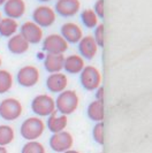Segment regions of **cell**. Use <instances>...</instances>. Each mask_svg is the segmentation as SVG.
Segmentation results:
<instances>
[{
  "label": "cell",
  "instance_id": "1",
  "mask_svg": "<svg viewBox=\"0 0 152 153\" xmlns=\"http://www.w3.org/2000/svg\"><path fill=\"white\" fill-rule=\"evenodd\" d=\"M80 105V97L75 90H65L55 99V109L60 114H73Z\"/></svg>",
  "mask_w": 152,
  "mask_h": 153
},
{
  "label": "cell",
  "instance_id": "2",
  "mask_svg": "<svg viewBox=\"0 0 152 153\" xmlns=\"http://www.w3.org/2000/svg\"><path fill=\"white\" fill-rule=\"evenodd\" d=\"M45 127V122L39 116H31L22 122L20 132L27 140H37L44 134Z\"/></svg>",
  "mask_w": 152,
  "mask_h": 153
},
{
  "label": "cell",
  "instance_id": "3",
  "mask_svg": "<svg viewBox=\"0 0 152 153\" xmlns=\"http://www.w3.org/2000/svg\"><path fill=\"white\" fill-rule=\"evenodd\" d=\"M80 82L85 90L95 91L99 86H101L103 76L101 73L95 66H85L80 73Z\"/></svg>",
  "mask_w": 152,
  "mask_h": 153
},
{
  "label": "cell",
  "instance_id": "4",
  "mask_svg": "<svg viewBox=\"0 0 152 153\" xmlns=\"http://www.w3.org/2000/svg\"><path fill=\"white\" fill-rule=\"evenodd\" d=\"M31 111L37 116H50L55 111V100L50 94H38L31 101Z\"/></svg>",
  "mask_w": 152,
  "mask_h": 153
},
{
  "label": "cell",
  "instance_id": "5",
  "mask_svg": "<svg viewBox=\"0 0 152 153\" xmlns=\"http://www.w3.org/2000/svg\"><path fill=\"white\" fill-rule=\"evenodd\" d=\"M23 113L22 102L16 98L9 97L0 101V116L6 121H14Z\"/></svg>",
  "mask_w": 152,
  "mask_h": 153
},
{
  "label": "cell",
  "instance_id": "6",
  "mask_svg": "<svg viewBox=\"0 0 152 153\" xmlns=\"http://www.w3.org/2000/svg\"><path fill=\"white\" fill-rule=\"evenodd\" d=\"M32 21L42 28L51 27L57 21V13L48 5H39L32 12Z\"/></svg>",
  "mask_w": 152,
  "mask_h": 153
},
{
  "label": "cell",
  "instance_id": "7",
  "mask_svg": "<svg viewBox=\"0 0 152 153\" xmlns=\"http://www.w3.org/2000/svg\"><path fill=\"white\" fill-rule=\"evenodd\" d=\"M69 48V44L60 33H50L43 39V50L48 54H63Z\"/></svg>",
  "mask_w": 152,
  "mask_h": 153
},
{
  "label": "cell",
  "instance_id": "8",
  "mask_svg": "<svg viewBox=\"0 0 152 153\" xmlns=\"http://www.w3.org/2000/svg\"><path fill=\"white\" fill-rule=\"evenodd\" d=\"M16 79H17V83L23 88H31L38 84L40 79V71L36 66L28 65L17 71Z\"/></svg>",
  "mask_w": 152,
  "mask_h": 153
},
{
  "label": "cell",
  "instance_id": "9",
  "mask_svg": "<svg viewBox=\"0 0 152 153\" xmlns=\"http://www.w3.org/2000/svg\"><path fill=\"white\" fill-rule=\"evenodd\" d=\"M73 144H74V138L68 131L63 130L60 132H55L50 137V147L54 152L63 153L65 151L70 150Z\"/></svg>",
  "mask_w": 152,
  "mask_h": 153
},
{
  "label": "cell",
  "instance_id": "10",
  "mask_svg": "<svg viewBox=\"0 0 152 153\" xmlns=\"http://www.w3.org/2000/svg\"><path fill=\"white\" fill-rule=\"evenodd\" d=\"M20 33L28 40L29 44H39L44 39V31L43 28L39 27L34 21H25L20 28Z\"/></svg>",
  "mask_w": 152,
  "mask_h": 153
},
{
  "label": "cell",
  "instance_id": "11",
  "mask_svg": "<svg viewBox=\"0 0 152 153\" xmlns=\"http://www.w3.org/2000/svg\"><path fill=\"white\" fill-rule=\"evenodd\" d=\"M81 9V1L80 0H57L54 10L57 15L62 17H72L77 15Z\"/></svg>",
  "mask_w": 152,
  "mask_h": 153
},
{
  "label": "cell",
  "instance_id": "12",
  "mask_svg": "<svg viewBox=\"0 0 152 153\" xmlns=\"http://www.w3.org/2000/svg\"><path fill=\"white\" fill-rule=\"evenodd\" d=\"M60 35L68 44H77L83 37V30L75 22H66L61 25Z\"/></svg>",
  "mask_w": 152,
  "mask_h": 153
},
{
  "label": "cell",
  "instance_id": "13",
  "mask_svg": "<svg viewBox=\"0 0 152 153\" xmlns=\"http://www.w3.org/2000/svg\"><path fill=\"white\" fill-rule=\"evenodd\" d=\"M98 48L99 46L97 45L92 35L83 36L82 39L78 42V52L83 59H88V60L93 59L98 53Z\"/></svg>",
  "mask_w": 152,
  "mask_h": 153
},
{
  "label": "cell",
  "instance_id": "14",
  "mask_svg": "<svg viewBox=\"0 0 152 153\" xmlns=\"http://www.w3.org/2000/svg\"><path fill=\"white\" fill-rule=\"evenodd\" d=\"M69 84V79L66 74L63 73H53L50 74L46 78V86L47 89L53 93H60V92L67 90Z\"/></svg>",
  "mask_w": 152,
  "mask_h": 153
},
{
  "label": "cell",
  "instance_id": "15",
  "mask_svg": "<svg viewBox=\"0 0 152 153\" xmlns=\"http://www.w3.org/2000/svg\"><path fill=\"white\" fill-rule=\"evenodd\" d=\"M27 10V4L24 0H7L4 4V13L10 19H20Z\"/></svg>",
  "mask_w": 152,
  "mask_h": 153
},
{
  "label": "cell",
  "instance_id": "16",
  "mask_svg": "<svg viewBox=\"0 0 152 153\" xmlns=\"http://www.w3.org/2000/svg\"><path fill=\"white\" fill-rule=\"evenodd\" d=\"M46 124H47L48 130L51 131L52 134L63 131L66 129V127L68 126V116L60 114L59 112L54 111L53 113L48 116Z\"/></svg>",
  "mask_w": 152,
  "mask_h": 153
},
{
  "label": "cell",
  "instance_id": "17",
  "mask_svg": "<svg viewBox=\"0 0 152 153\" xmlns=\"http://www.w3.org/2000/svg\"><path fill=\"white\" fill-rule=\"evenodd\" d=\"M65 55L63 54H48L46 53L44 56V68L50 74L53 73H60L63 70V63H65Z\"/></svg>",
  "mask_w": 152,
  "mask_h": 153
},
{
  "label": "cell",
  "instance_id": "18",
  "mask_svg": "<svg viewBox=\"0 0 152 153\" xmlns=\"http://www.w3.org/2000/svg\"><path fill=\"white\" fill-rule=\"evenodd\" d=\"M7 47L9 52H12L13 54H23L28 52L30 44L21 33H15L14 36L8 38Z\"/></svg>",
  "mask_w": 152,
  "mask_h": 153
},
{
  "label": "cell",
  "instance_id": "19",
  "mask_svg": "<svg viewBox=\"0 0 152 153\" xmlns=\"http://www.w3.org/2000/svg\"><path fill=\"white\" fill-rule=\"evenodd\" d=\"M85 67V59H83L80 54H70L67 58H65L63 69L68 74H80Z\"/></svg>",
  "mask_w": 152,
  "mask_h": 153
},
{
  "label": "cell",
  "instance_id": "20",
  "mask_svg": "<svg viewBox=\"0 0 152 153\" xmlns=\"http://www.w3.org/2000/svg\"><path fill=\"white\" fill-rule=\"evenodd\" d=\"M19 28H20V25L15 19H10L7 16L2 17L0 21V36L9 38L15 35Z\"/></svg>",
  "mask_w": 152,
  "mask_h": 153
},
{
  "label": "cell",
  "instance_id": "21",
  "mask_svg": "<svg viewBox=\"0 0 152 153\" xmlns=\"http://www.w3.org/2000/svg\"><path fill=\"white\" fill-rule=\"evenodd\" d=\"M86 114L92 121L103 122V120H104V102L97 99L91 101L86 108Z\"/></svg>",
  "mask_w": 152,
  "mask_h": 153
},
{
  "label": "cell",
  "instance_id": "22",
  "mask_svg": "<svg viewBox=\"0 0 152 153\" xmlns=\"http://www.w3.org/2000/svg\"><path fill=\"white\" fill-rule=\"evenodd\" d=\"M81 21L84 24V27L89 29H95L99 24V17L93 12L91 8H85L81 13Z\"/></svg>",
  "mask_w": 152,
  "mask_h": 153
},
{
  "label": "cell",
  "instance_id": "23",
  "mask_svg": "<svg viewBox=\"0 0 152 153\" xmlns=\"http://www.w3.org/2000/svg\"><path fill=\"white\" fill-rule=\"evenodd\" d=\"M14 85V77L7 69H0V94L8 92Z\"/></svg>",
  "mask_w": 152,
  "mask_h": 153
},
{
  "label": "cell",
  "instance_id": "24",
  "mask_svg": "<svg viewBox=\"0 0 152 153\" xmlns=\"http://www.w3.org/2000/svg\"><path fill=\"white\" fill-rule=\"evenodd\" d=\"M15 138V131L13 127L7 124L0 126V146L9 145Z\"/></svg>",
  "mask_w": 152,
  "mask_h": 153
},
{
  "label": "cell",
  "instance_id": "25",
  "mask_svg": "<svg viewBox=\"0 0 152 153\" xmlns=\"http://www.w3.org/2000/svg\"><path fill=\"white\" fill-rule=\"evenodd\" d=\"M21 153H46V150L42 143L37 140H28L22 147Z\"/></svg>",
  "mask_w": 152,
  "mask_h": 153
},
{
  "label": "cell",
  "instance_id": "26",
  "mask_svg": "<svg viewBox=\"0 0 152 153\" xmlns=\"http://www.w3.org/2000/svg\"><path fill=\"white\" fill-rule=\"evenodd\" d=\"M92 137H93V140L97 144L104 145V139H105V135H104V122H96V126L92 129Z\"/></svg>",
  "mask_w": 152,
  "mask_h": 153
},
{
  "label": "cell",
  "instance_id": "27",
  "mask_svg": "<svg viewBox=\"0 0 152 153\" xmlns=\"http://www.w3.org/2000/svg\"><path fill=\"white\" fill-rule=\"evenodd\" d=\"M93 38H95L99 47H103L105 45V25L103 23H99L98 25L95 28Z\"/></svg>",
  "mask_w": 152,
  "mask_h": 153
},
{
  "label": "cell",
  "instance_id": "28",
  "mask_svg": "<svg viewBox=\"0 0 152 153\" xmlns=\"http://www.w3.org/2000/svg\"><path fill=\"white\" fill-rule=\"evenodd\" d=\"M93 12L99 19H103L105 16V0H97L93 6Z\"/></svg>",
  "mask_w": 152,
  "mask_h": 153
},
{
  "label": "cell",
  "instance_id": "29",
  "mask_svg": "<svg viewBox=\"0 0 152 153\" xmlns=\"http://www.w3.org/2000/svg\"><path fill=\"white\" fill-rule=\"evenodd\" d=\"M105 98V91H104V88L103 86H99L98 89L96 90V99L103 101Z\"/></svg>",
  "mask_w": 152,
  "mask_h": 153
},
{
  "label": "cell",
  "instance_id": "30",
  "mask_svg": "<svg viewBox=\"0 0 152 153\" xmlns=\"http://www.w3.org/2000/svg\"><path fill=\"white\" fill-rule=\"evenodd\" d=\"M0 153H8L7 149L5 146H0Z\"/></svg>",
  "mask_w": 152,
  "mask_h": 153
},
{
  "label": "cell",
  "instance_id": "31",
  "mask_svg": "<svg viewBox=\"0 0 152 153\" xmlns=\"http://www.w3.org/2000/svg\"><path fill=\"white\" fill-rule=\"evenodd\" d=\"M63 153H80V152L76 151V150H72V149H70V150H68V151H65Z\"/></svg>",
  "mask_w": 152,
  "mask_h": 153
},
{
  "label": "cell",
  "instance_id": "32",
  "mask_svg": "<svg viewBox=\"0 0 152 153\" xmlns=\"http://www.w3.org/2000/svg\"><path fill=\"white\" fill-rule=\"evenodd\" d=\"M7 0H0V6H4V4L6 2Z\"/></svg>",
  "mask_w": 152,
  "mask_h": 153
},
{
  "label": "cell",
  "instance_id": "33",
  "mask_svg": "<svg viewBox=\"0 0 152 153\" xmlns=\"http://www.w3.org/2000/svg\"><path fill=\"white\" fill-rule=\"evenodd\" d=\"M38 1H40V2H48V1H51V0H38Z\"/></svg>",
  "mask_w": 152,
  "mask_h": 153
},
{
  "label": "cell",
  "instance_id": "34",
  "mask_svg": "<svg viewBox=\"0 0 152 153\" xmlns=\"http://www.w3.org/2000/svg\"><path fill=\"white\" fill-rule=\"evenodd\" d=\"M1 19H2V14H1V12H0V21H1Z\"/></svg>",
  "mask_w": 152,
  "mask_h": 153
},
{
  "label": "cell",
  "instance_id": "35",
  "mask_svg": "<svg viewBox=\"0 0 152 153\" xmlns=\"http://www.w3.org/2000/svg\"><path fill=\"white\" fill-rule=\"evenodd\" d=\"M0 67H1V58H0Z\"/></svg>",
  "mask_w": 152,
  "mask_h": 153
}]
</instances>
